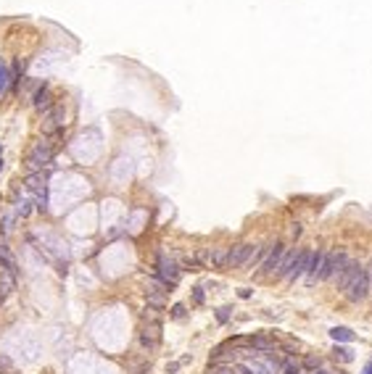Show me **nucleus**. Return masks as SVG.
<instances>
[{"label": "nucleus", "mask_w": 372, "mask_h": 374, "mask_svg": "<svg viewBox=\"0 0 372 374\" xmlns=\"http://www.w3.org/2000/svg\"><path fill=\"white\" fill-rule=\"evenodd\" d=\"M256 250L254 245H235L227 250V266L230 269H243V266H251L254 258H256Z\"/></svg>", "instance_id": "nucleus-1"}, {"label": "nucleus", "mask_w": 372, "mask_h": 374, "mask_svg": "<svg viewBox=\"0 0 372 374\" xmlns=\"http://www.w3.org/2000/svg\"><path fill=\"white\" fill-rule=\"evenodd\" d=\"M24 185H27V190L32 195H37V208H40V211L48 208V182H45V174L42 171L29 174Z\"/></svg>", "instance_id": "nucleus-2"}, {"label": "nucleus", "mask_w": 372, "mask_h": 374, "mask_svg": "<svg viewBox=\"0 0 372 374\" xmlns=\"http://www.w3.org/2000/svg\"><path fill=\"white\" fill-rule=\"evenodd\" d=\"M50 158H53V148L48 142H37L35 148H32V153H29V158H27V169L29 171H42L45 166L50 164Z\"/></svg>", "instance_id": "nucleus-3"}, {"label": "nucleus", "mask_w": 372, "mask_h": 374, "mask_svg": "<svg viewBox=\"0 0 372 374\" xmlns=\"http://www.w3.org/2000/svg\"><path fill=\"white\" fill-rule=\"evenodd\" d=\"M367 290H370V272L359 266V272L354 274L351 285L346 287V298H348V301H354V303H359L362 298L367 295Z\"/></svg>", "instance_id": "nucleus-4"}, {"label": "nucleus", "mask_w": 372, "mask_h": 374, "mask_svg": "<svg viewBox=\"0 0 372 374\" xmlns=\"http://www.w3.org/2000/svg\"><path fill=\"white\" fill-rule=\"evenodd\" d=\"M158 279H161L166 287H172V285H177V282H180V266H177L174 258L158 256Z\"/></svg>", "instance_id": "nucleus-5"}, {"label": "nucleus", "mask_w": 372, "mask_h": 374, "mask_svg": "<svg viewBox=\"0 0 372 374\" xmlns=\"http://www.w3.org/2000/svg\"><path fill=\"white\" fill-rule=\"evenodd\" d=\"M166 287L161 279H148V285H146V301H148V306L150 308H164V303H166Z\"/></svg>", "instance_id": "nucleus-6"}, {"label": "nucleus", "mask_w": 372, "mask_h": 374, "mask_svg": "<svg viewBox=\"0 0 372 374\" xmlns=\"http://www.w3.org/2000/svg\"><path fill=\"white\" fill-rule=\"evenodd\" d=\"M283 256H285V245H283V242H275V245H272V250H269V256H267V261H264L261 269H259L261 277H267V274H275V269L280 266V261H283Z\"/></svg>", "instance_id": "nucleus-7"}, {"label": "nucleus", "mask_w": 372, "mask_h": 374, "mask_svg": "<svg viewBox=\"0 0 372 374\" xmlns=\"http://www.w3.org/2000/svg\"><path fill=\"white\" fill-rule=\"evenodd\" d=\"M140 342L146 348H156L161 342V322H146V327L140 332Z\"/></svg>", "instance_id": "nucleus-8"}, {"label": "nucleus", "mask_w": 372, "mask_h": 374, "mask_svg": "<svg viewBox=\"0 0 372 374\" xmlns=\"http://www.w3.org/2000/svg\"><path fill=\"white\" fill-rule=\"evenodd\" d=\"M309 256H312L309 250H298V256H296V261H293V266H291V272H288V277H285L288 282H296L303 272H306V266H309Z\"/></svg>", "instance_id": "nucleus-9"}, {"label": "nucleus", "mask_w": 372, "mask_h": 374, "mask_svg": "<svg viewBox=\"0 0 372 374\" xmlns=\"http://www.w3.org/2000/svg\"><path fill=\"white\" fill-rule=\"evenodd\" d=\"M64 124V108L61 105H50L48 111H45V132H53V129H58Z\"/></svg>", "instance_id": "nucleus-10"}, {"label": "nucleus", "mask_w": 372, "mask_h": 374, "mask_svg": "<svg viewBox=\"0 0 372 374\" xmlns=\"http://www.w3.org/2000/svg\"><path fill=\"white\" fill-rule=\"evenodd\" d=\"M322 258H325V253H322V250H317V253H312V256H309V266H306V282H309V285H314V282H317V277H320Z\"/></svg>", "instance_id": "nucleus-11"}, {"label": "nucleus", "mask_w": 372, "mask_h": 374, "mask_svg": "<svg viewBox=\"0 0 372 374\" xmlns=\"http://www.w3.org/2000/svg\"><path fill=\"white\" fill-rule=\"evenodd\" d=\"M359 272V264H354V261H346V266L338 272V287L340 290H346L348 285H351V279H354V274Z\"/></svg>", "instance_id": "nucleus-12"}, {"label": "nucleus", "mask_w": 372, "mask_h": 374, "mask_svg": "<svg viewBox=\"0 0 372 374\" xmlns=\"http://www.w3.org/2000/svg\"><path fill=\"white\" fill-rule=\"evenodd\" d=\"M296 256H298V248H293V250H288V253L283 256V261H280V266L275 269V277H288V272H291V266H293V261H296Z\"/></svg>", "instance_id": "nucleus-13"}, {"label": "nucleus", "mask_w": 372, "mask_h": 374, "mask_svg": "<svg viewBox=\"0 0 372 374\" xmlns=\"http://www.w3.org/2000/svg\"><path fill=\"white\" fill-rule=\"evenodd\" d=\"M335 258H338V250H333L322 258V269H320V277L317 279H330L333 274H335Z\"/></svg>", "instance_id": "nucleus-14"}, {"label": "nucleus", "mask_w": 372, "mask_h": 374, "mask_svg": "<svg viewBox=\"0 0 372 374\" xmlns=\"http://www.w3.org/2000/svg\"><path fill=\"white\" fill-rule=\"evenodd\" d=\"M50 105H53V101H50V87L42 85V87L35 93V108H37V111H48Z\"/></svg>", "instance_id": "nucleus-15"}, {"label": "nucleus", "mask_w": 372, "mask_h": 374, "mask_svg": "<svg viewBox=\"0 0 372 374\" xmlns=\"http://www.w3.org/2000/svg\"><path fill=\"white\" fill-rule=\"evenodd\" d=\"M330 338L335 342H351L354 340V332L348 330V327H333L330 330Z\"/></svg>", "instance_id": "nucleus-16"}, {"label": "nucleus", "mask_w": 372, "mask_h": 374, "mask_svg": "<svg viewBox=\"0 0 372 374\" xmlns=\"http://www.w3.org/2000/svg\"><path fill=\"white\" fill-rule=\"evenodd\" d=\"M0 264H3L5 274H16V264H13V258H11V253H8L5 245H0Z\"/></svg>", "instance_id": "nucleus-17"}, {"label": "nucleus", "mask_w": 372, "mask_h": 374, "mask_svg": "<svg viewBox=\"0 0 372 374\" xmlns=\"http://www.w3.org/2000/svg\"><path fill=\"white\" fill-rule=\"evenodd\" d=\"M8 85H11V68H8V64H5L3 58H0V95L8 90Z\"/></svg>", "instance_id": "nucleus-18"}, {"label": "nucleus", "mask_w": 372, "mask_h": 374, "mask_svg": "<svg viewBox=\"0 0 372 374\" xmlns=\"http://www.w3.org/2000/svg\"><path fill=\"white\" fill-rule=\"evenodd\" d=\"M11 293H13V274H5V277L0 279V298H5Z\"/></svg>", "instance_id": "nucleus-19"}, {"label": "nucleus", "mask_w": 372, "mask_h": 374, "mask_svg": "<svg viewBox=\"0 0 372 374\" xmlns=\"http://www.w3.org/2000/svg\"><path fill=\"white\" fill-rule=\"evenodd\" d=\"M283 372H285V374H303V369H301L298 361H288V364L283 366Z\"/></svg>", "instance_id": "nucleus-20"}, {"label": "nucleus", "mask_w": 372, "mask_h": 374, "mask_svg": "<svg viewBox=\"0 0 372 374\" xmlns=\"http://www.w3.org/2000/svg\"><path fill=\"white\" fill-rule=\"evenodd\" d=\"M254 345L259 348V350H269L272 345H275V342H272V340H267V338H256V340H254Z\"/></svg>", "instance_id": "nucleus-21"}, {"label": "nucleus", "mask_w": 372, "mask_h": 374, "mask_svg": "<svg viewBox=\"0 0 372 374\" xmlns=\"http://www.w3.org/2000/svg\"><path fill=\"white\" fill-rule=\"evenodd\" d=\"M29 205H32L29 201H21V203L16 205V213H19L21 219H24V216H29V211H32V208H29Z\"/></svg>", "instance_id": "nucleus-22"}, {"label": "nucleus", "mask_w": 372, "mask_h": 374, "mask_svg": "<svg viewBox=\"0 0 372 374\" xmlns=\"http://www.w3.org/2000/svg\"><path fill=\"white\" fill-rule=\"evenodd\" d=\"M335 358H340V361H343V364H348V361H351V350H346V348H338V350H335Z\"/></svg>", "instance_id": "nucleus-23"}, {"label": "nucleus", "mask_w": 372, "mask_h": 374, "mask_svg": "<svg viewBox=\"0 0 372 374\" xmlns=\"http://www.w3.org/2000/svg\"><path fill=\"white\" fill-rule=\"evenodd\" d=\"M182 316H185V306H182V303L172 306V319H182Z\"/></svg>", "instance_id": "nucleus-24"}, {"label": "nucleus", "mask_w": 372, "mask_h": 374, "mask_svg": "<svg viewBox=\"0 0 372 374\" xmlns=\"http://www.w3.org/2000/svg\"><path fill=\"white\" fill-rule=\"evenodd\" d=\"M217 319H219V322L224 324L227 319H230V308H219V311H217Z\"/></svg>", "instance_id": "nucleus-25"}, {"label": "nucleus", "mask_w": 372, "mask_h": 374, "mask_svg": "<svg viewBox=\"0 0 372 374\" xmlns=\"http://www.w3.org/2000/svg\"><path fill=\"white\" fill-rule=\"evenodd\" d=\"M11 230H13V216L8 213V216L3 219V232H11Z\"/></svg>", "instance_id": "nucleus-26"}, {"label": "nucleus", "mask_w": 372, "mask_h": 374, "mask_svg": "<svg viewBox=\"0 0 372 374\" xmlns=\"http://www.w3.org/2000/svg\"><path fill=\"white\" fill-rule=\"evenodd\" d=\"M232 374H251V372L246 369V364H235V366H232Z\"/></svg>", "instance_id": "nucleus-27"}, {"label": "nucleus", "mask_w": 372, "mask_h": 374, "mask_svg": "<svg viewBox=\"0 0 372 374\" xmlns=\"http://www.w3.org/2000/svg\"><path fill=\"white\" fill-rule=\"evenodd\" d=\"M306 366H312V369H317V366H320V358H314V356H306Z\"/></svg>", "instance_id": "nucleus-28"}, {"label": "nucleus", "mask_w": 372, "mask_h": 374, "mask_svg": "<svg viewBox=\"0 0 372 374\" xmlns=\"http://www.w3.org/2000/svg\"><path fill=\"white\" fill-rule=\"evenodd\" d=\"M193 298H195V303H203V290H201V287H195Z\"/></svg>", "instance_id": "nucleus-29"}, {"label": "nucleus", "mask_w": 372, "mask_h": 374, "mask_svg": "<svg viewBox=\"0 0 372 374\" xmlns=\"http://www.w3.org/2000/svg\"><path fill=\"white\" fill-rule=\"evenodd\" d=\"M238 295H240V298H251V290H248V287H243Z\"/></svg>", "instance_id": "nucleus-30"}, {"label": "nucleus", "mask_w": 372, "mask_h": 374, "mask_svg": "<svg viewBox=\"0 0 372 374\" xmlns=\"http://www.w3.org/2000/svg\"><path fill=\"white\" fill-rule=\"evenodd\" d=\"M0 169H3V145H0Z\"/></svg>", "instance_id": "nucleus-31"}, {"label": "nucleus", "mask_w": 372, "mask_h": 374, "mask_svg": "<svg viewBox=\"0 0 372 374\" xmlns=\"http://www.w3.org/2000/svg\"><path fill=\"white\" fill-rule=\"evenodd\" d=\"M364 374H372V364H367V369H364Z\"/></svg>", "instance_id": "nucleus-32"}, {"label": "nucleus", "mask_w": 372, "mask_h": 374, "mask_svg": "<svg viewBox=\"0 0 372 374\" xmlns=\"http://www.w3.org/2000/svg\"><path fill=\"white\" fill-rule=\"evenodd\" d=\"M312 374H325V372H317V369H314V372H312Z\"/></svg>", "instance_id": "nucleus-33"}]
</instances>
